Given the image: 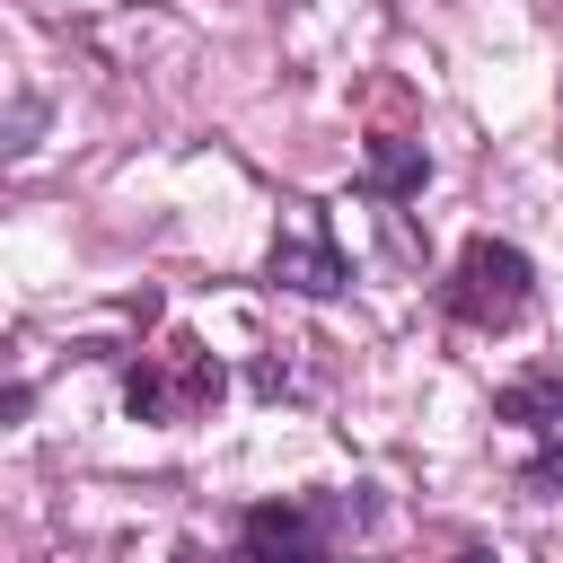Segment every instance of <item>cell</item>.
I'll return each mask as SVG.
<instances>
[{"label":"cell","mask_w":563,"mask_h":563,"mask_svg":"<svg viewBox=\"0 0 563 563\" xmlns=\"http://www.w3.org/2000/svg\"><path fill=\"white\" fill-rule=\"evenodd\" d=\"M220 361L194 343V334H158L141 361H132V378H123V405H132V422H202L211 405H220Z\"/></svg>","instance_id":"1"},{"label":"cell","mask_w":563,"mask_h":563,"mask_svg":"<svg viewBox=\"0 0 563 563\" xmlns=\"http://www.w3.org/2000/svg\"><path fill=\"white\" fill-rule=\"evenodd\" d=\"M528 299H537L528 255H519L510 238H466V255H457V273H449V317L475 325V334H510V325L528 317Z\"/></svg>","instance_id":"2"},{"label":"cell","mask_w":563,"mask_h":563,"mask_svg":"<svg viewBox=\"0 0 563 563\" xmlns=\"http://www.w3.org/2000/svg\"><path fill=\"white\" fill-rule=\"evenodd\" d=\"M264 282L273 290H299V299H334L343 282H352V264H343V246H334V229H325V211L317 202H282L273 211V255H264Z\"/></svg>","instance_id":"3"},{"label":"cell","mask_w":563,"mask_h":563,"mask_svg":"<svg viewBox=\"0 0 563 563\" xmlns=\"http://www.w3.org/2000/svg\"><path fill=\"white\" fill-rule=\"evenodd\" d=\"M334 528H343V501H255L238 519V545L246 563H343Z\"/></svg>","instance_id":"4"},{"label":"cell","mask_w":563,"mask_h":563,"mask_svg":"<svg viewBox=\"0 0 563 563\" xmlns=\"http://www.w3.org/2000/svg\"><path fill=\"white\" fill-rule=\"evenodd\" d=\"M493 413H501L510 431H537V440H563V369H519V378H501V396H493Z\"/></svg>","instance_id":"5"},{"label":"cell","mask_w":563,"mask_h":563,"mask_svg":"<svg viewBox=\"0 0 563 563\" xmlns=\"http://www.w3.org/2000/svg\"><path fill=\"white\" fill-rule=\"evenodd\" d=\"M361 176H369L378 202H405V194H422L431 158H422V141H396V132H387V141H369V167H361Z\"/></svg>","instance_id":"6"},{"label":"cell","mask_w":563,"mask_h":563,"mask_svg":"<svg viewBox=\"0 0 563 563\" xmlns=\"http://www.w3.org/2000/svg\"><path fill=\"white\" fill-rule=\"evenodd\" d=\"M299 352H317V343H273V352L255 361V387H264V396H308L317 378H299Z\"/></svg>","instance_id":"7"},{"label":"cell","mask_w":563,"mask_h":563,"mask_svg":"<svg viewBox=\"0 0 563 563\" xmlns=\"http://www.w3.org/2000/svg\"><path fill=\"white\" fill-rule=\"evenodd\" d=\"M528 493H563V440L545 449V457H528V475H519Z\"/></svg>","instance_id":"8"},{"label":"cell","mask_w":563,"mask_h":563,"mask_svg":"<svg viewBox=\"0 0 563 563\" xmlns=\"http://www.w3.org/2000/svg\"><path fill=\"white\" fill-rule=\"evenodd\" d=\"M457 563H493V554H484V545H466V554H457Z\"/></svg>","instance_id":"9"}]
</instances>
